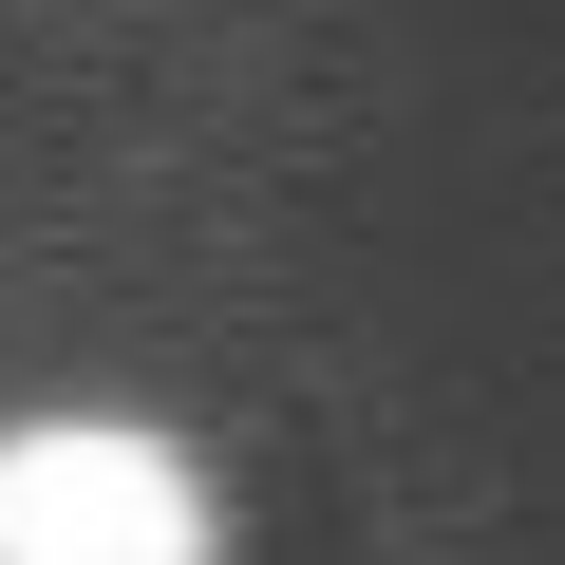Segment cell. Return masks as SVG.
<instances>
[{
    "label": "cell",
    "mask_w": 565,
    "mask_h": 565,
    "mask_svg": "<svg viewBox=\"0 0 565 565\" xmlns=\"http://www.w3.org/2000/svg\"><path fill=\"white\" fill-rule=\"evenodd\" d=\"M207 471L132 415H20L0 434V565H207Z\"/></svg>",
    "instance_id": "6da1fadb"
}]
</instances>
